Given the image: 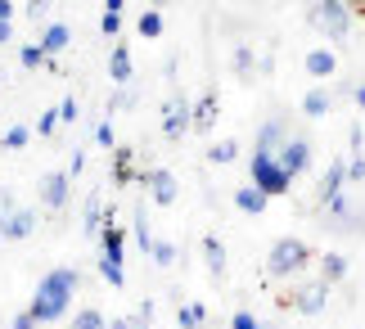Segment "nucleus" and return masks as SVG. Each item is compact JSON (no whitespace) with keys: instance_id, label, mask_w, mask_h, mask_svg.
<instances>
[{"instance_id":"f257e3e1","label":"nucleus","mask_w":365,"mask_h":329,"mask_svg":"<svg viewBox=\"0 0 365 329\" xmlns=\"http://www.w3.org/2000/svg\"><path fill=\"white\" fill-rule=\"evenodd\" d=\"M77 270L73 266H54L50 275H41V284H36V293H32V316L41 320V325H54L63 316L68 307H73V293H77Z\"/></svg>"},{"instance_id":"f03ea898","label":"nucleus","mask_w":365,"mask_h":329,"mask_svg":"<svg viewBox=\"0 0 365 329\" xmlns=\"http://www.w3.org/2000/svg\"><path fill=\"white\" fill-rule=\"evenodd\" d=\"M312 248H307L302 244V239H275V244H271V253H266V275H271V280H289V275H302V270L307 266H312Z\"/></svg>"},{"instance_id":"7ed1b4c3","label":"nucleus","mask_w":365,"mask_h":329,"mask_svg":"<svg viewBox=\"0 0 365 329\" xmlns=\"http://www.w3.org/2000/svg\"><path fill=\"white\" fill-rule=\"evenodd\" d=\"M248 176H252V185H257L262 194H271V198L293 190V176H289L284 167H279L275 153H257V149H252V158H248Z\"/></svg>"},{"instance_id":"20e7f679","label":"nucleus","mask_w":365,"mask_h":329,"mask_svg":"<svg viewBox=\"0 0 365 329\" xmlns=\"http://www.w3.org/2000/svg\"><path fill=\"white\" fill-rule=\"evenodd\" d=\"M307 19H312L329 41H347V32H352V5H343V0H316Z\"/></svg>"},{"instance_id":"39448f33","label":"nucleus","mask_w":365,"mask_h":329,"mask_svg":"<svg viewBox=\"0 0 365 329\" xmlns=\"http://www.w3.org/2000/svg\"><path fill=\"white\" fill-rule=\"evenodd\" d=\"M279 303L293 307V311H302V316H320L325 303H329V284L325 280H307V284H298V289H289Z\"/></svg>"},{"instance_id":"423d86ee","label":"nucleus","mask_w":365,"mask_h":329,"mask_svg":"<svg viewBox=\"0 0 365 329\" xmlns=\"http://www.w3.org/2000/svg\"><path fill=\"white\" fill-rule=\"evenodd\" d=\"M190 126H194V104H190L185 95H172V99L163 104V136H167V140H180Z\"/></svg>"},{"instance_id":"0eeeda50","label":"nucleus","mask_w":365,"mask_h":329,"mask_svg":"<svg viewBox=\"0 0 365 329\" xmlns=\"http://www.w3.org/2000/svg\"><path fill=\"white\" fill-rule=\"evenodd\" d=\"M68 194H73V176H68V171H46V176H41V203L50 212H63Z\"/></svg>"},{"instance_id":"6e6552de","label":"nucleus","mask_w":365,"mask_h":329,"mask_svg":"<svg viewBox=\"0 0 365 329\" xmlns=\"http://www.w3.org/2000/svg\"><path fill=\"white\" fill-rule=\"evenodd\" d=\"M275 158H279V167H284L289 176H302V171L312 167V140H302V136H289V140H284V149H279Z\"/></svg>"},{"instance_id":"1a4fd4ad","label":"nucleus","mask_w":365,"mask_h":329,"mask_svg":"<svg viewBox=\"0 0 365 329\" xmlns=\"http://www.w3.org/2000/svg\"><path fill=\"white\" fill-rule=\"evenodd\" d=\"M145 190H149V198H153V203H158V208H172L176 203V176H172V171H167V167H153V171H145Z\"/></svg>"},{"instance_id":"9d476101","label":"nucleus","mask_w":365,"mask_h":329,"mask_svg":"<svg viewBox=\"0 0 365 329\" xmlns=\"http://www.w3.org/2000/svg\"><path fill=\"white\" fill-rule=\"evenodd\" d=\"M347 190V158H334L329 167H325V176H320V190H316V203L325 208V203H334Z\"/></svg>"},{"instance_id":"9b49d317","label":"nucleus","mask_w":365,"mask_h":329,"mask_svg":"<svg viewBox=\"0 0 365 329\" xmlns=\"http://www.w3.org/2000/svg\"><path fill=\"white\" fill-rule=\"evenodd\" d=\"M289 136H293V131H289V118H266L262 131H257V145H252V149H257V153H279Z\"/></svg>"},{"instance_id":"f8f14e48","label":"nucleus","mask_w":365,"mask_h":329,"mask_svg":"<svg viewBox=\"0 0 365 329\" xmlns=\"http://www.w3.org/2000/svg\"><path fill=\"white\" fill-rule=\"evenodd\" d=\"M36 231V212L32 208H14L9 217H0V239H27Z\"/></svg>"},{"instance_id":"ddd939ff","label":"nucleus","mask_w":365,"mask_h":329,"mask_svg":"<svg viewBox=\"0 0 365 329\" xmlns=\"http://www.w3.org/2000/svg\"><path fill=\"white\" fill-rule=\"evenodd\" d=\"M113 181L118 185H145V171H135V149L131 145L113 149Z\"/></svg>"},{"instance_id":"4468645a","label":"nucleus","mask_w":365,"mask_h":329,"mask_svg":"<svg viewBox=\"0 0 365 329\" xmlns=\"http://www.w3.org/2000/svg\"><path fill=\"white\" fill-rule=\"evenodd\" d=\"M302 68H307V73H312L316 81H325V77H334V73H339V54H334V50H325V46H316V50H307Z\"/></svg>"},{"instance_id":"2eb2a0df","label":"nucleus","mask_w":365,"mask_h":329,"mask_svg":"<svg viewBox=\"0 0 365 329\" xmlns=\"http://www.w3.org/2000/svg\"><path fill=\"white\" fill-rule=\"evenodd\" d=\"M68 41H73V27H68L63 19H54V23L41 27V41H36V46L46 50V54H63V50H68Z\"/></svg>"},{"instance_id":"dca6fc26","label":"nucleus","mask_w":365,"mask_h":329,"mask_svg":"<svg viewBox=\"0 0 365 329\" xmlns=\"http://www.w3.org/2000/svg\"><path fill=\"white\" fill-rule=\"evenodd\" d=\"M266 203H271V194H262L252 181L235 190V208H240V212H248V217H262V212H266Z\"/></svg>"},{"instance_id":"f3484780","label":"nucleus","mask_w":365,"mask_h":329,"mask_svg":"<svg viewBox=\"0 0 365 329\" xmlns=\"http://www.w3.org/2000/svg\"><path fill=\"white\" fill-rule=\"evenodd\" d=\"M108 77H113L118 86H131V77H135V68H131V50H126L122 41H118L113 50H108Z\"/></svg>"},{"instance_id":"a211bd4d","label":"nucleus","mask_w":365,"mask_h":329,"mask_svg":"<svg viewBox=\"0 0 365 329\" xmlns=\"http://www.w3.org/2000/svg\"><path fill=\"white\" fill-rule=\"evenodd\" d=\"M217 126V91H203V99L194 104V131H212Z\"/></svg>"},{"instance_id":"6ab92c4d","label":"nucleus","mask_w":365,"mask_h":329,"mask_svg":"<svg viewBox=\"0 0 365 329\" xmlns=\"http://www.w3.org/2000/svg\"><path fill=\"white\" fill-rule=\"evenodd\" d=\"M329 104H334V95L325 91V86H316V91H307V95H302V118H325Z\"/></svg>"},{"instance_id":"aec40b11","label":"nucleus","mask_w":365,"mask_h":329,"mask_svg":"<svg viewBox=\"0 0 365 329\" xmlns=\"http://www.w3.org/2000/svg\"><path fill=\"white\" fill-rule=\"evenodd\" d=\"M203 262L212 275H226V244H221L217 235H203Z\"/></svg>"},{"instance_id":"412c9836","label":"nucleus","mask_w":365,"mask_h":329,"mask_svg":"<svg viewBox=\"0 0 365 329\" xmlns=\"http://www.w3.org/2000/svg\"><path fill=\"white\" fill-rule=\"evenodd\" d=\"M320 280H325V284L347 280V257L343 253H320Z\"/></svg>"},{"instance_id":"4be33fe9","label":"nucleus","mask_w":365,"mask_h":329,"mask_svg":"<svg viewBox=\"0 0 365 329\" xmlns=\"http://www.w3.org/2000/svg\"><path fill=\"white\" fill-rule=\"evenodd\" d=\"M153 320V303H140L131 316H118V320H108V329H149Z\"/></svg>"},{"instance_id":"5701e85b","label":"nucleus","mask_w":365,"mask_h":329,"mask_svg":"<svg viewBox=\"0 0 365 329\" xmlns=\"http://www.w3.org/2000/svg\"><path fill=\"white\" fill-rule=\"evenodd\" d=\"M104 217H108V212H104V203H100V194H91V198H86V212H81L86 235H100V231H104Z\"/></svg>"},{"instance_id":"b1692460","label":"nucleus","mask_w":365,"mask_h":329,"mask_svg":"<svg viewBox=\"0 0 365 329\" xmlns=\"http://www.w3.org/2000/svg\"><path fill=\"white\" fill-rule=\"evenodd\" d=\"M131 231H135V244L149 253V248H153V231H149V208H145V203L131 212Z\"/></svg>"},{"instance_id":"393cba45","label":"nucleus","mask_w":365,"mask_h":329,"mask_svg":"<svg viewBox=\"0 0 365 329\" xmlns=\"http://www.w3.org/2000/svg\"><path fill=\"white\" fill-rule=\"evenodd\" d=\"M135 32L145 36V41H158V36H163V14H158V9H145V14L135 19Z\"/></svg>"},{"instance_id":"a878e982","label":"nucleus","mask_w":365,"mask_h":329,"mask_svg":"<svg viewBox=\"0 0 365 329\" xmlns=\"http://www.w3.org/2000/svg\"><path fill=\"white\" fill-rule=\"evenodd\" d=\"M203 320H207V307H203V303H185V307L176 311V325H180V329H199Z\"/></svg>"},{"instance_id":"bb28decb","label":"nucleus","mask_w":365,"mask_h":329,"mask_svg":"<svg viewBox=\"0 0 365 329\" xmlns=\"http://www.w3.org/2000/svg\"><path fill=\"white\" fill-rule=\"evenodd\" d=\"M235 158H240V145H235V140H217V145L207 149V163H217V167H226Z\"/></svg>"},{"instance_id":"cd10ccee","label":"nucleus","mask_w":365,"mask_h":329,"mask_svg":"<svg viewBox=\"0 0 365 329\" xmlns=\"http://www.w3.org/2000/svg\"><path fill=\"white\" fill-rule=\"evenodd\" d=\"M27 140H32V131H27V126H19L14 122L5 136H0V149H9V153H19V149H27Z\"/></svg>"},{"instance_id":"c85d7f7f","label":"nucleus","mask_w":365,"mask_h":329,"mask_svg":"<svg viewBox=\"0 0 365 329\" xmlns=\"http://www.w3.org/2000/svg\"><path fill=\"white\" fill-rule=\"evenodd\" d=\"M149 262L153 266H176V244H167V239H153V248H149Z\"/></svg>"},{"instance_id":"c756f323","label":"nucleus","mask_w":365,"mask_h":329,"mask_svg":"<svg viewBox=\"0 0 365 329\" xmlns=\"http://www.w3.org/2000/svg\"><path fill=\"white\" fill-rule=\"evenodd\" d=\"M100 275H104V284H113V289L126 284V270H122V262H113V257H100Z\"/></svg>"},{"instance_id":"7c9ffc66","label":"nucleus","mask_w":365,"mask_h":329,"mask_svg":"<svg viewBox=\"0 0 365 329\" xmlns=\"http://www.w3.org/2000/svg\"><path fill=\"white\" fill-rule=\"evenodd\" d=\"M73 329H108V320H104V311L86 307V311H77V316H73Z\"/></svg>"},{"instance_id":"2f4dec72","label":"nucleus","mask_w":365,"mask_h":329,"mask_svg":"<svg viewBox=\"0 0 365 329\" xmlns=\"http://www.w3.org/2000/svg\"><path fill=\"white\" fill-rule=\"evenodd\" d=\"M59 126H63V118H59V104H54V108H46V113L36 118V131H41V136H54Z\"/></svg>"},{"instance_id":"473e14b6","label":"nucleus","mask_w":365,"mask_h":329,"mask_svg":"<svg viewBox=\"0 0 365 329\" xmlns=\"http://www.w3.org/2000/svg\"><path fill=\"white\" fill-rule=\"evenodd\" d=\"M252 68H257L252 50H248V46H235V73H240V77H252Z\"/></svg>"},{"instance_id":"72a5a7b5","label":"nucleus","mask_w":365,"mask_h":329,"mask_svg":"<svg viewBox=\"0 0 365 329\" xmlns=\"http://www.w3.org/2000/svg\"><path fill=\"white\" fill-rule=\"evenodd\" d=\"M19 64L23 68H41V64H46V50H41V46H19Z\"/></svg>"},{"instance_id":"f704fd0d","label":"nucleus","mask_w":365,"mask_h":329,"mask_svg":"<svg viewBox=\"0 0 365 329\" xmlns=\"http://www.w3.org/2000/svg\"><path fill=\"white\" fill-rule=\"evenodd\" d=\"M100 32L113 41V36H122V14H100Z\"/></svg>"},{"instance_id":"c9c22d12","label":"nucleus","mask_w":365,"mask_h":329,"mask_svg":"<svg viewBox=\"0 0 365 329\" xmlns=\"http://www.w3.org/2000/svg\"><path fill=\"white\" fill-rule=\"evenodd\" d=\"M230 329H262V320L252 316V311H235V316H230Z\"/></svg>"},{"instance_id":"e433bc0d","label":"nucleus","mask_w":365,"mask_h":329,"mask_svg":"<svg viewBox=\"0 0 365 329\" xmlns=\"http://www.w3.org/2000/svg\"><path fill=\"white\" fill-rule=\"evenodd\" d=\"M59 118H63V122H77V118H81V104H77V95H68L63 104H59Z\"/></svg>"},{"instance_id":"4c0bfd02","label":"nucleus","mask_w":365,"mask_h":329,"mask_svg":"<svg viewBox=\"0 0 365 329\" xmlns=\"http://www.w3.org/2000/svg\"><path fill=\"white\" fill-rule=\"evenodd\" d=\"M347 181H365V153H352V158H347Z\"/></svg>"},{"instance_id":"58836bf2","label":"nucleus","mask_w":365,"mask_h":329,"mask_svg":"<svg viewBox=\"0 0 365 329\" xmlns=\"http://www.w3.org/2000/svg\"><path fill=\"white\" fill-rule=\"evenodd\" d=\"M95 140H100L104 149H118V136H113V126H108V122H100V126H95Z\"/></svg>"},{"instance_id":"ea45409f","label":"nucleus","mask_w":365,"mask_h":329,"mask_svg":"<svg viewBox=\"0 0 365 329\" xmlns=\"http://www.w3.org/2000/svg\"><path fill=\"white\" fill-rule=\"evenodd\" d=\"M36 325H41V320L32 316V311H19V316L9 320V329H36Z\"/></svg>"},{"instance_id":"a19ab883","label":"nucleus","mask_w":365,"mask_h":329,"mask_svg":"<svg viewBox=\"0 0 365 329\" xmlns=\"http://www.w3.org/2000/svg\"><path fill=\"white\" fill-rule=\"evenodd\" d=\"M81 171H86V153H73L68 158V176H81Z\"/></svg>"},{"instance_id":"79ce46f5","label":"nucleus","mask_w":365,"mask_h":329,"mask_svg":"<svg viewBox=\"0 0 365 329\" xmlns=\"http://www.w3.org/2000/svg\"><path fill=\"white\" fill-rule=\"evenodd\" d=\"M347 145H352V153H365V131H361V126H352V136H347Z\"/></svg>"},{"instance_id":"37998d69","label":"nucleus","mask_w":365,"mask_h":329,"mask_svg":"<svg viewBox=\"0 0 365 329\" xmlns=\"http://www.w3.org/2000/svg\"><path fill=\"white\" fill-rule=\"evenodd\" d=\"M46 5L50 0H27V19H46Z\"/></svg>"},{"instance_id":"c03bdc74","label":"nucleus","mask_w":365,"mask_h":329,"mask_svg":"<svg viewBox=\"0 0 365 329\" xmlns=\"http://www.w3.org/2000/svg\"><path fill=\"white\" fill-rule=\"evenodd\" d=\"M0 23H14V0H0Z\"/></svg>"},{"instance_id":"a18cd8bd","label":"nucleus","mask_w":365,"mask_h":329,"mask_svg":"<svg viewBox=\"0 0 365 329\" xmlns=\"http://www.w3.org/2000/svg\"><path fill=\"white\" fill-rule=\"evenodd\" d=\"M352 99H356V108L365 113V81H361V86H352Z\"/></svg>"},{"instance_id":"49530a36","label":"nucleus","mask_w":365,"mask_h":329,"mask_svg":"<svg viewBox=\"0 0 365 329\" xmlns=\"http://www.w3.org/2000/svg\"><path fill=\"white\" fill-rule=\"evenodd\" d=\"M126 9V0H104V14H122Z\"/></svg>"},{"instance_id":"de8ad7c7","label":"nucleus","mask_w":365,"mask_h":329,"mask_svg":"<svg viewBox=\"0 0 365 329\" xmlns=\"http://www.w3.org/2000/svg\"><path fill=\"white\" fill-rule=\"evenodd\" d=\"M9 36H14V23H0V46H5Z\"/></svg>"},{"instance_id":"09e8293b","label":"nucleus","mask_w":365,"mask_h":329,"mask_svg":"<svg viewBox=\"0 0 365 329\" xmlns=\"http://www.w3.org/2000/svg\"><path fill=\"white\" fill-rule=\"evenodd\" d=\"M343 5H352V9H356V0H343Z\"/></svg>"},{"instance_id":"8fccbe9b","label":"nucleus","mask_w":365,"mask_h":329,"mask_svg":"<svg viewBox=\"0 0 365 329\" xmlns=\"http://www.w3.org/2000/svg\"><path fill=\"white\" fill-rule=\"evenodd\" d=\"M153 5H167V0H153Z\"/></svg>"},{"instance_id":"3c124183","label":"nucleus","mask_w":365,"mask_h":329,"mask_svg":"<svg viewBox=\"0 0 365 329\" xmlns=\"http://www.w3.org/2000/svg\"><path fill=\"white\" fill-rule=\"evenodd\" d=\"M262 329H266V325H262Z\"/></svg>"}]
</instances>
